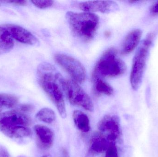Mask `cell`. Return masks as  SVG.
Segmentation results:
<instances>
[{
	"label": "cell",
	"instance_id": "1",
	"mask_svg": "<svg viewBox=\"0 0 158 157\" xmlns=\"http://www.w3.org/2000/svg\"><path fill=\"white\" fill-rule=\"evenodd\" d=\"M37 79L39 84L56 106L63 119L67 117L64 99L65 79L56 68L51 64L43 63L38 67Z\"/></svg>",
	"mask_w": 158,
	"mask_h": 157
},
{
	"label": "cell",
	"instance_id": "2",
	"mask_svg": "<svg viewBox=\"0 0 158 157\" xmlns=\"http://www.w3.org/2000/svg\"><path fill=\"white\" fill-rule=\"evenodd\" d=\"M32 120L27 114L15 109L0 114V130L11 138H24L32 135L29 126Z\"/></svg>",
	"mask_w": 158,
	"mask_h": 157
},
{
	"label": "cell",
	"instance_id": "3",
	"mask_svg": "<svg viewBox=\"0 0 158 157\" xmlns=\"http://www.w3.org/2000/svg\"><path fill=\"white\" fill-rule=\"evenodd\" d=\"M66 18L73 34L85 42L93 39L99 26V17L94 13L69 11Z\"/></svg>",
	"mask_w": 158,
	"mask_h": 157
},
{
	"label": "cell",
	"instance_id": "4",
	"mask_svg": "<svg viewBox=\"0 0 158 157\" xmlns=\"http://www.w3.org/2000/svg\"><path fill=\"white\" fill-rule=\"evenodd\" d=\"M126 70V64L118 56L117 50L111 48L106 51L98 61L93 78L117 77L123 74Z\"/></svg>",
	"mask_w": 158,
	"mask_h": 157
},
{
	"label": "cell",
	"instance_id": "5",
	"mask_svg": "<svg viewBox=\"0 0 158 157\" xmlns=\"http://www.w3.org/2000/svg\"><path fill=\"white\" fill-rule=\"evenodd\" d=\"M154 37L153 33L148 34L141 43L134 57L130 75V83L134 90H137L142 83Z\"/></svg>",
	"mask_w": 158,
	"mask_h": 157
},
{
	"label": "cell",
	"instance_id": "6",
	"mask_svg": "<svg viewBox=\"0 0 158 157\" xmlns=\"http://www.w3.org/2000/svg\"><path fill=\"white\" fill-rule=\"evenodd\" d=\"M64 91L71 104L81 107L89 112L93 111L92 100L77 82L73 80H65Z\"/></svg>",
	"mask_w": 158,
	"mask_h": 157
},
{
	"label": "cell",
	"instance_id": "7",
	"mask_svg": "<svg viewBox=\"0 0 158 157\" xmlns=\"http://www.w3.org/2000/svg\"><path fill=\"white\" fill-rule=\"evenodd\" d=\"M56 62L78 84H82L86 79V71L78 60L66 54L58 53L55 56Z\"/></svg>",
	"mask_w": 158,
	"mask_h": 157
},
{
	"label": "cell",
	"instance_id": "8",
	"mask_svg": "<svg viewBox=\"0 0 158 157\" xmlns=\"http://www.w3.org/2000/svg\"><path fill=\"white\" fill-rule=\"evenodd\" d=\"M99 132L106 136L110 143H117L121 138V130L119 120L117 116H104L98 124Z\"/></svg>",
	"mask_w": 158,
	"mask_h": 157
},
{
	"label": "cell",
	"instance_id": "9",
	"mask_svg": "<svg viewBox=\"0 0 158 157\" xmlns=\"http://www.w3.org/2000/svg\"><path fill=\"white\" fill-rule=\"evenodd\" d=\"M79 7L81 10L88 13H110L117 10L118 6L114 1H87L80 3Z\"/></svg>",
	"mask_w": 158,
	"mask_h": 157
},
{
	"label": "cell",
	"instance_id": "10",
	"mask_svg": "<svg viewBox=\"0 0 158 157\" xmlns=\"http://www.w3.org/2000/svg\"><path fill=\"white\" fill-rule=\"evenodd\" d=\"M8 29L14 39L28 45L37 46L39 40L31 32L17 25L7 24Z\"/></svg>",
	"mask_w": 158,
	"mask_h": 157
},
{
	"label": "cell",
	"instance_id": "11",
	"mask_svg": "<svg viewBox=\"0 0 158 157\" xmlns=\"http://www.w3.org/2000/svg\"><path fill=\"white\" fill-rule=\"evenodd\" d=\"M37 136V144L43 149H49L53 144L55 135L53 131L45 125L37 124L33 127Z\"/></svg>",
	"mask_w": 158,
	"mask_h": 157
},
{
	"label": "cell",
	"instance_id": "12",
	"mask_svg": "<svg viewBox=\"0 0 158 157\" xmlns=\"http://www.w3.org/2000/svg\"><path fill=\"white\" fill-rule=\"evenodd\" d=\"M143 31L139 29H134L130 31L123 40L121 53L126 55L133 51L140 43Z\"/></svg>",
	"mask_w": 158,
	"mask_h": 157
},
{
	"label": "cell",
	"instance_id": "13",
	"mask_svg": "<svg viewBox=\"0 0 158 157\" xmlns=\"http://www.w3.org/2000/svg\"><path fill=\"white\" fill-rule=\"evenodd\" d=\"M110 142L100 132L95 133L90 140L89 153L93 155H98L106 152Z\"/></svg>",
	"mask_w": 158,
	"mask_h": 157
},
{
	"label": "cell",
	"instance_id": "14",
	"mask_svg": "<svg viewBox=\"0 0 158 157\" xmlns=\"http://www.w3.org/2000/svg\"><path fill=\"white\" fill-rule=\"evenodd\" d=\"M15 45L14 39L7 25L0 26V55L10 52Z\"/></svg>",
	"mask_w": 158,
	"mask_h": 157
},
{
	"label": "cell",
	"instance_id": "15",
	"mask_svg": "<svg viewBox=\"0 0 158 157\" xmlns=\"http://www.w3.org/2000/svg\"><path fill=\"white\" fill-rule=\"evenodd\" d=\"M73 120L76 127L81 131L88 132L90 130V121L86 114L81 111L75 110L73 112Z\"/></svg>",
	"mask_w": 158,
	"mask_h": 157
},
{
	"label": "cell",
	"instance_id": "16",
	"mask_svg": "<svg viewBox=\"0 0 158 157\" xmlns=\"http://www.w3.org/2000/svg\"><path fill=\"white\" fill-rule=\"evenodd\" d=\"M94 82L95 92L97 94H104L111 96L113 94V88L109 84L99 77L93 78Z\"/></svg>",
	"mask_w": 158,
	"mask_h": 157
},
{
	"label": "cell",
	"instance_id": "17",
	"mask_svg": "<svg viewBox=\"0 0 158 157\" xmlns=\"http://www.w3.org/2000/svg\"><path fill=\"white\" fill-rule=\"evenodd\" d=\"M18 102V99L11 94H0V114L3 111L14 108Z\"/></svg>",
	"mask_w": 158,
	"mask_h": 157
},
{
	"label": "cell",
	"instance_id": "18",
	"mask_svg": "<svg viewBox=\"0 0 158 157\" xmlns=\"http://www.w3.org/2000/svg\"><path fill=\"white\" fill-rule=\"evenodd\" d=\"M36 118L40 121L46 124L53 123L56 119V115L54 111L49 108H44L38 112Z\"/></svg>",
	"mask_w": 158,
	"mask_h": 157
},
{
	"label": "cell",
	"instance_id": "19",
	"mask_svg": "<svg viewBox=\"0 0 158 157\" xmlns=\"http://www.w3.org/2000/svg\"><path fill=\"white\" fill-rule=\"evenodd\" d=\"M105 157H119L117 143H111L110 144L106 151Z\"/></svg>",
	"mask_w": 158,
	"mask_h": 157
},
{
	"label": "cell",
	"instance_id": "20",
	"mask_svg": "<svg viewBox=\"0 0 158 157\" xmlns=\"http://www.w3.org/2000/svg\"><path fill=\"white\" fill-rule=\"evenodd\" d=\"M31 2L38 8L45 9L52 6L54 2L52 1H32Z\"/></svg>",
	"mask_w": 158,
	"mask_h": 157
},
{
	"label": "cell",
	"instance_id": "21",
	"mask_svg": "<svg viewBox=\"0 0 158 157\" xmlns=\"http://www.w3.org/2000/svg\"><path fill=\"white\" fill-rule=\"evenodd\" d=\"M20 112L27 114L29 113H31L34 110V106L31 104H24L20 105L17 108Z\"/></svg>",
	"mask_w": 158,
	"mask_h": 157
},
{
	"label": "cell",
	"instance_id": "22",
	"mask_svg": "<svg viewBox=\"0 0 158 157\" xmlns=\"http://www.w3.org/2000/svg\"><path fill=\"white\" fill-rule=\"evenodd\" d=\"M150 13L152 14L158 15V1L155 2L150 7Z\"/></svg>",
	"mask_w": 158,
	"mask_h": 157
},
{
	"label": "cell",
	"instance_id": "23",
	"mask_svg": "<svg viewBox=\"0 0 158 157\" xmlns=\"http://www.w3.org/2000/svg\"><path fill=\"white\" fill-rule=\"evenodd\" d=\"M2 3H11L19 6H25L27 3L26 1H2Z\"/></svg>",
	"mask_w": 158,
	"mask_h": 157
},
{
	"label": "cell",
	"instance_id": "24",
	"mask_svg": "<svg viewBox=\"0 0 158 157\" xmlns=\"http://www.w3.org/2000/svg\"><path fill=\"white\" fill-rule=\"evenodd\" d=\"M0 157H10V155L6 149L0 147Z\"/></svg>",
	"mask_w": 158,
	"mask_h": 157
},
{
	"label": "cell",
	"instance_id": "25",
	"mask_svg": "<svg viewBox=\"0 0 158 157\" xmlns=\"http://www.w3.org/2000/svg\"><path fill=\"white\" fill-rule=\"evenodd\" d=\"M59 157H70V156L67 149L64 148L61 149Z\"/></svg>",
	"mask_w": 158,
	"mask_h": 157
},
{
	"label": "cell",
	"instance_id": "26",
	"mask_svg": "<svg viewBox=\"0 0 158 157\" xmlns=\"http://www.w3.org/2000/svg\"><path fill=\"white\" fill-rule=\"evenodd\" d=\"M110 32H109V31H106V32L105 33V35H106V37H109L110 35Z\"/></svg>",
	"mask_w": 158,
	"mask_h": 157
},
{
	"label": "cell",
	"instance_id": "27",
	"mask_svg": "<svg viewBox=\"0 0 158 157\" xmlns=\"http://www.w3.org/2000/svg\"><path fill=\"white\" fill-rule=\"evenodd\" d=\"M41 157H52V156L51 155H44L43 156H42Z\"/></svg>",
	"mask_w": 158,
	"mask_h": 157
},
{
	"label": "cell",
	"instance_id": "28",
	"mask_svg": "<svg viewBox=\"0 0 158 157\" xmlns=\"http://www.w3.org/2000/svg\"></svg>",
	"mask_w": 158,
	"mask_h": 157
}]
</instances>
